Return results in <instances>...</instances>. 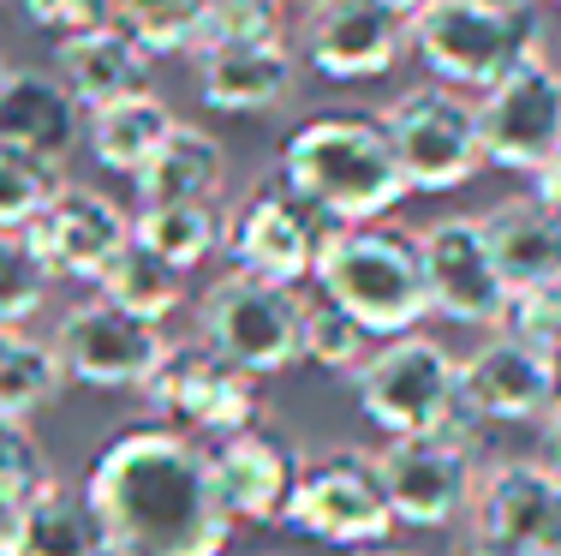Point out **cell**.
Segmentation results:
<instances>
[{
	"label": "cell",
	"mask_w": 561,
	"mask_h": 556,
	"mask_svg": "<svg viewBox=\"0 0 561 556\" xmlns=\"http://www.w3.org/2000/svg\"><path fill=\"white\" fill-rule=\"evenodd\" d=\"M114 556H221L233 514L216 497L209 449L173 425H131L96 455L84 479Z\"/></svg>",
	"instance_id": "6da1fadb"
},
{
	"label": "cell",
	"mask_w": 561,
	"mask_h": 556,
	"mask_svg": "<svg viewBox=\"0 0 561 556\" xmlns=\"http://www.w3.org/2000/svg\"><path fill=\"white\" fill-rule=\"evenodd\" d=\"M275 174L329 222V228H346V222H382L407 192V174L394 162V144L382 114H317L280 144Z\"/></svg>",
	"instance_id": "7a4b0ae2"
},
{
	"label": "cell",
	"mask_w": 561,
	"mask_h": 556,
	"mask_svg": "<svg viewBox=\"0 0 561 556\" xmlns=\"http://www.w3.org/2000/svg\"><path fill=\"white\" fill-rule=\"evenodd\" d=\"M329 306L370 329V341H394L431 317V282H424V240L400 222H346L329 228L311 270Z\"/></svg>",
	"instance_id": "3957f363"
},
{
	"label": "cell",
	"mask_w": 561,
	"mask_h": 556,
	"mask_svg": "<svg viewBox=\"0 0 561 556\" xmlns=\"http://www.w3.org/2000/svg\"><path fill=\"white\" fill-rule=\"evenodd\" d=\"M407 48L431 72V84H448L460 97H484L514 66L543 55L531 12L507 0H424L407 19Z\"/></svg>",
	"instance_id": "277c9868"
},
{
	"label": "cell",
	"mask_w": 561,
	"mask_h": 556,
	"mask_svg": "<svg viewBox=\"0 0 561 556\" xmlns=\"http://www.w3.org/2000/svg\"><path fill=\"white\" fill-rule=\"evenodd\" d=\"M197 341L245 377H280L305 365V299L299 287H275L227 270L197 299Z\"/></svg>",
	"instance_id": "5b68a950"
},
{
	"label": "cell",
	"mask_w": 561,
	"mask_h": 556,
	"mask_svg": "<svg viewBox=\"0 0 561 556\" xmlns=\"http://www.w3.org/2000/svg\"><path fill=\"white\" fill-rule=\"evenodd\" d=\"M358 413L382 436H424L443 431L460 413V360L436 336L412 329V336L382 341L353 377Z\"/></svg>",
	"instance_id": "8992f818"
},
{
	"label": "cell",
	"mask_w": 561,
	"mask_h": 556,
	"mask_svg": "<svg viewBox=\"0 0 561 556\" xmlns=\"http://www.w3.org/2000/svg\"><path fill=\"white\" fill-rule=\"evenodd\" d=\"M394 162L407 174V192L443 197L478 180L484 168V138H478V102L448 84H412L382 109Z\"/></svg>",
	"instance_id": "52a82bcc"
},
{
	"label": "cell",
	"mask_w": 561,
	"mask_h": 556,
	"mask_svg": "<svg viewBox=\"0 0 561 556\" xmlns=\"http://www.w3.org/2000/svg\"><path fill=\"white\" fill-rule=\"evenodd\" d=\"M293 533L317 538V545L335 551H377L389 545L394 533V509L382 497L377 479V455L370 449H323L299 467V485H293L287 521Z\"/></svg>",
	"instance_id": "ba28073f"
},
{
	"label": "cell",
	"mask_w": 561,
	"mask_h": 556,
	"mask_svg": "<svg viewBox=\"0 0 561 556\" xmlns=\"http://www.w3.org/2000/svg\"><path fill=\"white\" fill-rule=\"evenodd\" d=\"M323 240H329V222L280 174L257 180L227 209V258H233L239 275H257V282H275V287L311 282Z\"/></svg>",
	"instance_id": "9c48e42d"
},
{
	"label": "cell",
	"mask_w": 561,
	"mask_h": 556,
	"mask_svg": "<svg viewBox=\"0 0 561 556\" xmlns=\"http://www.w3.org/2000/svg\"><path fill=\"white\" fill-rule=\"evenodd\" d=\"M377 479L394 509V526L412 533H443L460 514H472L478 491V449L460 436L424 431V436H389L377 449Z\"/></svg>",
	"instance_id": "30bf717a"
},
{
	"label": "cell",
	"mask_w": 561,
	"mask_h": 556,
	"mask_svg": "<svg viewBox=\"0 0 561 556\" xmlns=\"http://www.w3.org/2000/svg\"><path fill=\"white\" fill-rule=\"evenodd\" d=\"M168 329L162 324H138V317L114 311L102 294L78 299L55 329V360L66 371V383L84 389H138L156 377V365L168 360Z\"/></svg>",
	"instance_id": "8fae6325"
},
{
	"label": "cell",
	"mask_w": 561,
	"mask_h": 556,
	"mask_svg": "<svg viewBox=\"0 0 561 556\" xmlns=\"http://www.w3.org/2000/svg\"><path fill=\"white\" fill-rule=\"evenodd\" d=\"M144 401L162 413V425L185 436H233L257 425V377L233 371L204 341H173L156 377L144 383Z\"/></svg>",
	"instance_id": "7c38bea8"
},
{
	"label": "cell",
	"mask_w": 561,
	"mask_h": 556,
	"mask_svg": "<svg viewBox=\"0 0 561 556\" xmlns=\"http://www.w3.org/2000/svg\"><path fill=\"white\" fill-rule=\"evenodd\" d=\"M478 102V138H484V168L502 174H538L561 150V66L531 55L526 66L490 84Z\"/></svg>",
	"instance_id": "4fadbf2b"
},
{
	"label": "cell",
	"mask_w": 561,
	"mask_h": 556,
	"mask_svg": "<svg viewBox=\"0 0 561 556\" xmlns=\"http://www.w3.org/2000/svg\"><path fill=\"white\" fill-rule=\"evenodd\" d=\"M460 407L478 425H543L561 407L556 395V353L531 341L490 329L472 353L460 360Z\"/></svg>",
	"instance_id": "5bb4252c"
},
{
	"label": "cell",
	"mask_w": 561,
	"mask_h": 556,
	"mask_svg": "<svg viewBox=\"0 0 561 556\" xmlns=\"http://www.w3.org/2000/svg\"><path fill=\"white\" fill-rule=\"evenodd\" d=\"M407 55V19L382 12L377 0H305L299 19V66L329 84L389 78Z\"/></svg>",
	"instance_id": "9a60e30c"
},
{
	"label": "cell",
	"mask_w": 561,
	"mask_h": 556,
	"mask_svg": "<svg viewBox=\"0 0 561 556\" xmlns=\"http://www.w3.org/2000/svg\"><path fill=\"white\" fill-rule=\"evenodd\" d=\"M31 251L43 258V270L55 282H90L96 287L102 275L114 270V258L131 246V209H119L108 192L96 185H78L66 180L48 209L24 228Z\"/></svg>",
	"instance_id": "2e32d148"
},
{
	"label": "cell",
	"mask_w": 561,
	"mask_h": 556,
	"mask_svg": "<svg viewBox=\"0 0 561 556\" xmlns=\"http://www.w3.org/2000/svg\"><path fill=\"white\" fill-rule=\"evenodd\" d=\"M424 240V282H431V317H448L460 329H502L507 317V282L490 258L484 222L478 216H443L419 234Z\"/></svg>",
	"instance_id": "e0dca14e"
},
{
	"label": "cell",
	"mask_w": 561,
	"mask_h": 556,
	"mask_svg": "<svg viewBox=\"0 0 561 556\" xmlns=\"http://www.w3.org/2000/svg\"><path fill=\"white\" fill-rule=\"evenodd\" d=\"M472 533L519 556H561V473L543 461H490L472 491Z\"/></svg>",
	"instance_id": "ac0fdd59"
},
{
	"label": "cell",
	"mask_w": 561,
	"mask_h": 556,
	"mask_svg": "<svg viewBox=\"0 0 561 556\" xmlns=\"http://www.w3.org/2000/svg\"><path fill=\"white\" fill-rule=\"evenodd\" d=\"M299 467H305V455L293 449V436H280L270 425H245L209 449L216 497L233 514V526H280L287 521Z\"/></svg>",
	"instance_id": "d6986e66"
},
{
	"label": "cell",
	"mask_w": 561,
	"mask_h": 556,
	"mask_svg": "<svg viewBox=\"0 0 561 556\" xmlns=\"http://www.w3.org/2000/svg\"><path fill=\"white\" fill-rule=\"evenodd\" d=\"M299 90L293 43H227L197 55V97L216 114H275Z\"/></svg>",
	"instance_id": "ffe728a7"
},
{
	"label": "cell",
	"mask_w": 561,
	"mask_h": 556,
	"mask_svg": "<svg viewBox=\"0 0 561 556\" xmlns=\"http://www.w3.org/2000/svg\"><path fill=\"white\" fill-rule=\"evenodd\" d=\"M84 121L90 114L78 109V97L66 90L60 72L12 66L7 84H0V144H12V150H31L60 168L84 144Z\"/></svg>",
	"instance_id": "44dd1931"
},
{
	"label": "cell",
	"mask_w": 561,
	"mask_h": 556,
	"mask_svg": "<svg viewBox=\"0 0 561 556\" xmlns=\"http://www.w3.org/2000/svg\"><path fill=\"white\" fill-rule=\"evenodd\" d=\"M478 222H484L490 258H496L507 294H531V287L561 282V216L538 192L502 197Z\"/></svg>",
	"instance_id": "7402d4cb"
},
{
	"label": "cell",
	"mask_w": 561,
	"mask_h": 556,
	"mask_svg": "<svg viewBox=\"0 0 561 556\" xmlns=\"http://www.w3.org/2000/svg\"><path fill=\"white\" fill-rule=\"evenodd\" d=\"M55 72L66 78V90L78 97V109L96 114L108 102H126L138 90H150V55L131 43L119 24H96V31L72 36L55 48Z\"/></svg>",
	"instance_id": "603a6c76"
},
{
	"label": "cell",
	"mask_w": 561,
	"mask_h": 556,
	"mask_svg": "<svg viewBox=\"0 0 561 556\" xmlns=\"http://www.w3.org/2000/svg\"><path fill=\"white\" fill-rule=\"evenodd\" d=\"M138 209H168V204H216L227 185V150L216 132L204 126H173L162 150L131 174Z\"/></svg>",
	"instance_id": "cb8c5ba5"
},
{
	"label": "cell",
	"mask_w": 561,
	"mask_h": 556,
	"mask_svg": "<svg viewBox=\"0 0 561 556\" xmlns=\"http://www.w3.org/2000/svg\"><path fill=\"white\" fill-rule=\"evenodd\" d=\"M173 126H180V114H173L156 90H138V97H126V102H108V109H96L84 121L90 162L131 180L156 150H162V138H168Z\"/></svg>",
	"instance_id": "d4e9b609"
},
{
	"label": "cell",
	"mask_w": 561,
	"mask_h": 556,
	"mask_svg": "<svg viewBox=\"0 0 561 556\" xmlns=\"http://www.w3.org/2000/svg\"><path fill=\"white\" fill-rule=\"evenodd\" d=\"M19 556H108V538H102V521L84 502V491L48 479L43 491L24 502Z\"/></svg>",
	"instance_id": "484cf974"
},
{
	"label": "cell",
	"mask_w": 561,
	"mask_h": 556,
	"mask_svg": "<svg viewBox=\"0 0 561 556\" xmlns=\"http://www.w3.org/2000/svg\"><path fill=\"white\" fill-rule=\"evenodd\" d=\"M131 240L150 246L173 270H197L216 251H227V209L221 204H168V209H138L131 216Z\"/></svg>",
	"instance_id": "4316f807"
},
{
	"label": "cell",
	"mask_w": 561,
	"mask_h": 556,
	"mask_svg": "<svg viewBox=\"0 0 561 556\" xmlns=\"http://www.w3.org/2000/svg\"><path fill=\"white\" fill-rule=\"evenodd\" d=\"M96 294L108 299L114 311L138 317V324H168V317L185 306V275L173 270V263L156 258L150 246L131 240V246L114 258V270L96 282Z\"/></svg>",
	"instance_id": "83f0119b"
},
{
	"label": "cell",
	"mask_w": 561,
	"mask_h": 556,
	"mask_svg": "<svg viewBox=\"0 0 561 556\" xmlns=\"http://www.w3.org/2000/svg\"><path fill=\"white\" fill-rule=\"evenodd\" d=\"M66 389V371L55 360V341H36L24 329L0 336V419H31L55 407Z\"/></svg>",
	"instance_id": "f1b7e54d"
},
{
	"label": "cell",
	"mask_w": 561,
	"mask_h": 556,
	"mask_svg": "<svg viewBox=\"0 0 561 556\" xmlns=\"http://www.w3.org/2000/svg\"><path fill=\"white\" fill-rule=\"evenodd\" d=\"M209 0H108V24L131 36L144 55H197Z\"/></svg>",
	"instance_id": "f546056e"
},
{
	"label": "cell",
	"mask_w": 561,
	"mask_h": 556,
	"mask_svg": "<svg viewBox=\"0 0 561 556\" xmlns=\"http://www.w3.org/2000/svg\"><path fill=\"white\" fill-rule=\"evenodd\" d=\"M370 353H377V341H370V329L358 317L329 306L323 294L305 299V365L329 371V377H358Z\"/></svg>",
	"instance_id": "4dcf8cb0"
},
{
	"label": "cell",
	"mask_w": 561,
	"mask_h": 556,
	"mask_svg": "<svg viewBox=\"0 0 561 556\" xmlns=\"http://www.w3.org/2000/svg\"><path fill=\"white\" fill-rule=\"evenodd\" d=\"M60 168L43 162L31 150H12L0 144V234H24L36 216L48 209V197L60 192Z\"/></svg>",
	"instance_id": "1f68e13d"
},
{
	"label": "cell",
	"mask_w": 561,
	"mask_h": 556,
	"mask_svg": "<svg viewBox=\"0 0 561 556\" xmlns=\"http://www.w3.org/2000/svg\"><path fill=\"white\" fill-rule=\"evenodd\" d=\"M55 294V275L43 270V258L31 251L24 234H0V324L24 329V317H36Z\"/></svg>",
	"instance_id": "d6a6232c"
},
{
	"label": "cell",
	"mask_w": 561,
	"mask_h": 556,
	"mask_svg": "<svg viewBox=\"0 0 561 556\" xmlns=\"http://www.w3.org/2000/svg\"><path fill=\"white\" fill-rule=\"evenodd\" d=\"M227 43H287V19L270 0H209L204 31H197V55Z\"/></svg>",
	"instance_id": "836d02e7"
},
{
	"label": "cell",
	"mask_w": 561,
	"mask_h": 556,
	"mask_svg": "<svg viewBox=\"0 0 561 556\" xmlns=\"http://www.w3.org/2000/svg\"><path fill=\"white\" fill-rule=\"evenodd\" d=\"M48 485V455L31 419H0V502H31Z\"/></svg>",
	"instance_id": "e575fe53"
},
{
	"label": "cell",
	"mask_w": 561,
	"mask_h": 556,
	"mask_svg": "<svg viewBox=\"0 0 561 556\" xmlns=\"http://www.w3.org/2000/svg\"><path fill=\"white\" fill-rule=\"evenodd\" d=\"M502 329L519 336V341H531V348H543V353H561V282L531 287V294H514L507 299Z\"/></svg>",
	"instance_id": "d590c367"
},
{
	"label": "cell",
	"mask_w": 561,
	"mask_h": 556,
	"mask_svg": "<svg viewBox=\"0 0 561 556\" xmlns=\"http://www.w3.org/2000/svg\"><path fill=\"white\" fill-rule=\"evenodd\" d=\"M12 7L36 36H55V43H72V36L108 24V0H12Z\"/></svg>",
	"instance_id": "8d00e7d4"
},
{
	"label": "cell",
	"mask_w": 561,
	"mask_h": 556,
	"mask_svg": "<svg viewBox=\"0 0 561 556\" xmlns=\"http://www.w3.org/2000/svg\"><path fill=\"white\" fill-rule=\"evenodd\" d=\"M531 192H538L543 197V204H550L556 209V216H561V150L550 156V162H543L538 168V174H531Z\"/></svg>",
	"instance_id": "74e56055"
},
{
	"label": "cell",
	"mask_w": 561,
	"mask_h": 556,
	"mask_svg": "<svg viewBox=\"0 0 561 556\" xmlns=\"http://www.w3.org/2000/svg\"><path fill=\"white\" fill-rule=\"evenodd\" d=\"M538 431H543V449H538V461H543L550 473H561V407H556L550 419H543Z\"/></svg>",
	"instance_id": "f35d334b"
},
{
	"label": "cell",
	"mask_w": 561,
	"mask_h": 556,
	"mask_svg": "<svg viewBox=\"0 0 561 556\" xmlns=\"http://www.w3.org/2000/svg\"><path fill=\"white\" fill-rule=\"evenodd\" d=\"M454 556H519V551H507V545H496V538H484V533H472V538H466V545H460V551H454Z\"/></svg>",
	"instance_id": "ab89813d"
},
{
	"label": "cell",
	"mask_w": 561,
	"mask_h": 556,
	"mask_svg": "<svg viewBox=\"0 0 561 556\" xmlns=\"http://www.w3.org/2000/svg\"><path fill=\"white\" fill-rule=\"evenodd\" d=\"M377 7H382V12H394V19H412V12L424 7V0H377Z\"/></svg>",
	"instance_id": "60d3db41"
},
{
	"label": "cell",
	"mask_w": 561,
	"mask_h": 556,
	"mask_svg": "<svg viewBox=\"0 0 561 556\" xmlns=\"http://www.w3.org/2000/svg\"><path fill=\"white\" fill-rule=\"evenodd\" d=\"M353 556H412V551H389V545H377V551H353Z\"/></svg>",
	"instance_id": "b9f144b4"
},
{
	"label": "cell",
	"mask_w": 561,
	"mask_h": 556,
	"mask_svg": "<svg viewBox=\"0 0 561 556\" xmlns=\"http://www.w3.org/2000/svg\"><path fill=\"white\" fill-rule=\"evenodd\" d=\"M507 7H519V12H531V7H538V0H507Z\"/></svg>",
	"instance_id": "7bdbcfd3"
},
{
	"label": "cell",
	"mask_w": 561,
	"mask_h": 556,
	"mask_svg": "<svg viewBox=\"0 0 561 556\" xmlns=\"http://www.w3.org/2000/svg\"><path fill=\"white\" fill-rule=\"evenodd\" d=\"M270 7H280V12H287V7H305V0H270Z\"/></svg>",
	"instance_id": "ee69618b"
},
{
	"label": "cell",
	"mask_w": 561,
	"mask_h": 556,
	"mask_svg": "<svg viewBox=\"0 0 561 556\" xmlns=\"http://www.w3.org/2000/svg\"><path fill=\"white\" fill-rule=\"evenodd\" d=\"M7 72H12V66H7V55H0V84H7Z\"/></svg>",
	"instance_id": "f6af8a7d"
},
{
	"label": "cell",
	"mask_w": 561,
	"mask_h": 556,
	"mask_svg": "<svg viewBox=\"0 0 561 556\" xmlns=\"http://www.w3.org/2000/svg\"><path fill=\"white\" fill-rule=\"evenodd\" d=\"M556 395H561V353H556Z\"/></svg>",
	"instance_id": "bcb514c9"
},
{
	"label": "cell",
	"mask_w": 561,
	"mask_h": 556,
	"mask_svg": "<svg viewBox=\"0 0 561 556\" xmlns=\"http://www.w3.org/2000/svg\"><path fill=\"white\" fill-rule=\"evenodd\" d=\"M0 336H7V324H0Z\"/></svg>",
	"instance_id": "7dc6e473"
},
{
	"label": "cell",
	"mask_w": 561,
	"mask_h": 556,
	"mask_svg": "<svg viewBox=\"0 0 561 556\" xmlns=\"http://www.w3.org/2000/svg\"><path fill=\"white\" fill-rule=\"evenodd\" d=\"M556 7H561V0H556Z\"/></svg>",
	"instance_id": "c3c4849f"
},
{
	"label": "cell",
	"mask_w": 561,
	"mask_h": 556,
	"mask_svg": "<svg viewBox=\"0 0 561 556\" xmlns=\"http://www.w3.org/2000/svg\"><path fill=\"white\" fill-rule=\"evenodd\" d=\"M108 556H114V551H108Z\"/></svg>",
	"instance_id": "681fc988"
}]
</instances>
